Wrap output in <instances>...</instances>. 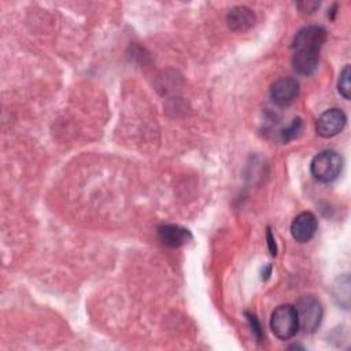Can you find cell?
Segmentation results:
<instances>
[{"label":"cell","instance_id":"obj_1","mask_svg":"<svg viewBox=\"0 0 351 351\" xmlns=\"http://www.w3.org/2000/svg\"><path fill=\"white\" fill-rule=\"evenodd\" d=\"M326 41V30L318 25L302 27L292 41V66L296 73L308 75L318 66L319 51Z\"/></svg>","mask_w":351,"mask_h":351},{"label":"cell","instance_id":"obj_2","mask_svg":"<svg viewBox=\"0 0 351 351\" xmlns=\"http://www.w3.org/2000/svg\"><path fill=\"white\" fill-rule=\"evenodd\" d=\"M343 169V158L340 154L332 149H325L317 154L311 163L310 171L311 176L319 182H332L335 181Z\"/></svg>","mask_w":351,"mask_h":351},{"label":"cell","instance_id":"obj_3","mask_svg":"<svg viewBox=\"0 0 351 351\" xmlns=\"http://www.w3.org/2000/svg\"><path fill=\"white\" fill-rule=\"evenodd\" d=\"M270 329L273 335L280 340L292 339L299 330V321L295 306L281 304L270 317Z\"/></svg>","mask_w":351,"mask_h":351},{"label":"cell","instance_id":"obj_4","mask_svg":"<svg viewBox=\"0 0 351 351\" xmlns=\"http://www.w3.org/2000/svg\"><path fill=\"white\" fill-rule=\"evenodd\" d=\"M299 328L307 333H313L321 325L324 317V308L321 302L313 295L302 296L295 306Z\"/></svg>","mask_w":351,"mask_h":351},{"label":"cell","instance_id":"obj_5","mask_svg":"<svg viewBox=\"0 0 351 351\" xmlns=\"http://www.w3.org/2000/svg\"><path fill=\"white\" fill-rule=\"evenodd\" d=\"M346 122L347 117L340 108H329L318 117L315 122V130L321 137L329 138L339 134L346 126Z\"/></svg>","mask_w":351,"mask_h":351},{"label":"cell","instance_id":"obj_6","mask_svg":"<svg viewBox=\"0 0 351 351\" xmlns=\"http://www.w3.org/2000/svg\"><path fill=\"white\" fill-rule=\"evenodd\" d=\"M299 95V82L291 77H282L277 80L270 88L271 100L280 106L287 107L292 104Z\"/></svg>","mask_w":351,"mask_h":351},{"label":"cell","instance_id":"obj_7","mask_svg":"<svg viewBox=\"0 0 351 351\" xmlns=\"http://www.w3.org/2000/svg\"><path fill=\"white\" fill-rule=\"evenodd\" d=\"M318 228V221L315 215L310 211H303L298 214L291 223V234L299 243L310 241Z\"/></svg>","mask_w":351,"mask_h":351},{"label":"cell","instance_id":"obj_8","mask_svg":"<svg viewBox=\"0 0 351 351\" xmlns=\"http://www.w3.org/2000/svg\"><path fill=\"white\" fill-rule=\"evenodd\" d=\"M158 237L165 245L177 248L189 243L192 240V233L186 228L169 223L158 228Z\"/></svg>","mask_w":351,"mask_h":351},{"label":"cell","instance_id":"obj_9","mask_svg":"<svg viewBox=\"0 0 351 351\" xmlns=\"http://www.w3.org/2000/svg\"><path fill=\"white\" fill-rule=\"evenodd\" d=\"M228 26L234 32H243L250 29L255 21L256 16L254 11L245 5H237L233 7L228 14Z\"/></svg>","mask_w":351,"mask_h":351},{"label":"cell","instance_id":"obj_10","mask_svg":"<svg viewBox=\"0 0 351 351\" xmlns=\"http://www.w3.org/2000/svg\"><path fill=\"white\" fill-rule=\"evenodd\" d=\"M333 298L339 306L348 308L350 306V277L346 274L337 278V284H333Z\"/></svg>","mask_w":351,"mask_h":351},{"label":"cell","instance_id":"obj_11","mask_svg":"<svg viewBox=\"0 0 351 351\" xmlns=\"http://www.w3.org/2000/svg\"><path fill=\"white\" fill-rule=\"evenodd\" d=\"M337 89H339V93L346 99L348 100L350 99V64H346L344 69L340 71V75H339V81H337Z\"/></svg>","mask_w":351,"mask_h":351},{"label":"cell","instance_id":"obj_12","mask_svg":"<svg viewBox=\"0 0 351 351\" xmlns=\"http://www.w3.org/2000/svg\"><path fill=\"white\" fill-rule=\"evenodd\" d=\"M302 126H303L302 119L300 118H295L288 128L281 130V140L288 143V141L296 138L300 134V132H302Z\"/></svg>","mask_w":351,"mask_h":351},{"label":"cell","instance_id":"obj_13","mask_svg":"<svg viewBox=\"0 0 351 351\" xmlns=\"http://www.w3.org/2000/svg\"><path fill=\"white\" fill-rule=\"evenodd\" d=\"M245 317H247V319H248V322H250V326H251L252 333L255 335L256 340H258V341H262L263 332H262V326H261L258 318H256L254 314H251V313H245Z\"/></svg>","mask_w":351,"mask_h":351},{"label":"cell","instance_id":"obj_14","mask_svg":"<svg viewBox=\"0 0 351 351\" xmlns=\"http://www.w3.org/2000/svg\"><path fill=\"white\" fill-rule=\"evenodd\" d=\"M298 7L300 8L302 12L311 14L317 10V7H319V3L318 1H302V3H298Z\"/></svg>","mask_w":351,"mask_h":351},{"label":"cell","instance_id":"obj_15","mask_svg":"<svg viewBox=\"0 0 351 351\" xmlns=\"http://www.w3.org/2000/svg\"><path fill=\"white\" fill-rule=\"evenodd\" d=\"M266 239H267V247H269L270 254L276 255L277 254V245H276V240H274V236H273L270 228H267V230H266Z\"/></svg>","mask_w":351,"mask_h":351}]
</instances>
